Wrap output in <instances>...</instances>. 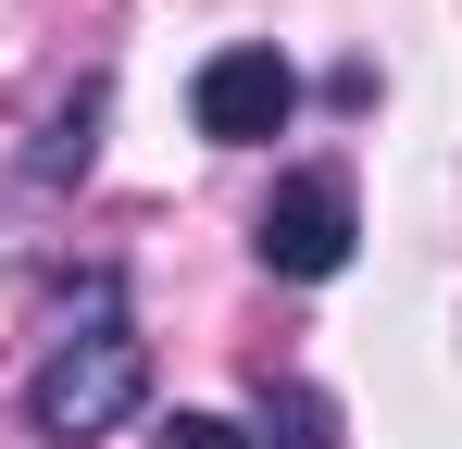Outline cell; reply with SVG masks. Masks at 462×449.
Here are the masks:
<instances>
[{"instance_id":"3","label":"cell","mask_w":462,"mask_h":449,"mask_svg":"<svg viewBox=\"0 0 462 449\" xmlns=\"http://www.w3.org/2000/svg\"><path fill=\"white\" fill-rule=\"evenodd\" d=\"M188 113H200V138H226V150L288 138V113H300V75L275 63V50H213V63H200V87H188Z\"/></svg>"},{"instance_id":"6","label":"cell","mask_w":462,"mask_h":449,"mask_svg":"<svg viewBox=\"0 0 462 449\" xmlns=\"http://www.w3.org/2000/svg\"><path fill=\"white\" fill-rule=\"evenodd\" d=\"M151 449H250V425H226V412H162Z\"/></svg>"},{"instance_id":"2","label":"cell","mask_w":462,"mask_h":449,"mask_svg":"<svg viewBox=\"0 0 462 449\" xmlns=\"http://www.w3.org/2000/svg\"><path fill=\"white\" fill-rule=\"evenodd\" d=\"M350 175L337 162H300V175H275V200H263V275H288V288H325L337 262H350Z\"/></svg>"},{"instance_id":"5","label":"cell","mask_w":462,"mask_h":449,"mask_svg":"<svg viewBox=\"0 0 462 449\" xmlns=\"http://www.w3.org/2000/svg\"><path fill=\"white\" fill-rule=\"evenodd\" d=\"M250 449H337V399L300 374H263L250 387Z\"/></svg>"},{"instance_id":"1","label":"cell","mask_w":462,"mask_h":449,"mask_svg":"<svg viewBox=\"0 0 462 449\" xmlns=\"http://www.w3.org/2000/svg\"><path fill=\"white\" fill-rule=\"evenodd\" d=\"M138 399H151V337L125 325V288L113 275H88V337H63L51 362L25 374V425L38 437H113V425H138Z\"/></svg>"},{"instance_id":"4","label":"cell","mask_w":462,"mask_h":449,"mask_svg":"<svg viewBox=\"0 0 462 449\" xmlns=\"http://www.w3.org/2000/svg\"><path fill=\"white\" fill-rule=\"evenodd\" d=\"M100 125H113V87L100 75H76V100L38 125V150H25V188H76L88 162H100Z\"/></svg>"}]
</instances>
